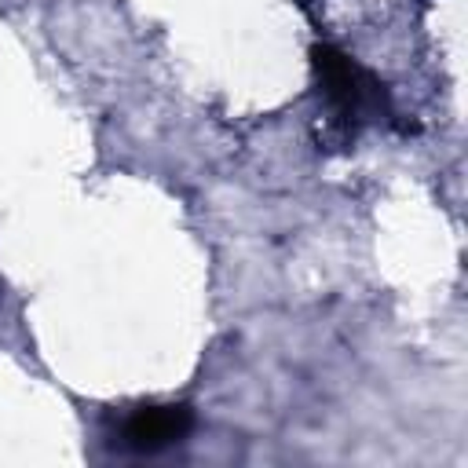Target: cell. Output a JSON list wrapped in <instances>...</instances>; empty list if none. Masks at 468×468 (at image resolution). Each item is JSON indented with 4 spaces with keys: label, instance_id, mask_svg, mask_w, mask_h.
Listing matches in <instances>:
<instances>
[{
    "label": "cell",
    "instance_id": "cell-2",
    "mask_svg": "<svg viewBox=\"0 0 468 468\" xmlns=\"http://www.w3.org/2000/svg\"><path fill=\"white\" fill-rule=\"evenodd\" d=\"M194 428V410L183 402H165V406H139L124 417L121 424V446L135 453H157L176 442H183Z\"/></svg>",
    "mask_w": 468,
    "mask_h": 468
},
{
    "label": "cell",
    "instance_id": "cell-1",
    "mask_svg": "<svg viewBox=\"0 0 468 468\" xmlns=\"http://www.w3.org/2000/svg\"><path fill=\"white\" fill-rule=\"evenodd\" d=\"M311 66H314V77H318L322 95L329 102V121L344 139L355 135L358 121H366L369 113L388 110L384 84L369 69H362L351 55H344L340 48L314 44L311 48Z\"/></svg>",
    "mask_w": 468,
    "mask_h": 468
},
{
    "label": "cell",
    "instance_id": "cell-3",
    "mask_svg": "<svg viewBox=\"0 0 468 468\" xmlns=\"http://www.w3.org/2000/svg\"><path fill=\"white\" fill-rule=\"evenodd\" d=\"M296 4H300V7H311V4H314V0H296Z\"/></svg>",
    "mask_w": 468,
    "mask_h": 468
}]
</instances>
